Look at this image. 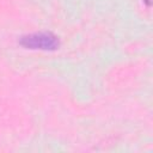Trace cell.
Masks as SVG:
<instances>
[{"label": "cell", "instance_id": "cell-1", "mask_svg": "<svg viewBox=\"0 0 153 153\" xmlns=\"http://www.w3.org/2000/svg\"><path fill=\"white\" fill-rule=\"evenodd\" d=\"M20 44L29 49L55 50L60 47L59 38L50 32H37L20 38Z\"/></svg>", "mask_w": 153, "mask_h": 153}]
</instances>
